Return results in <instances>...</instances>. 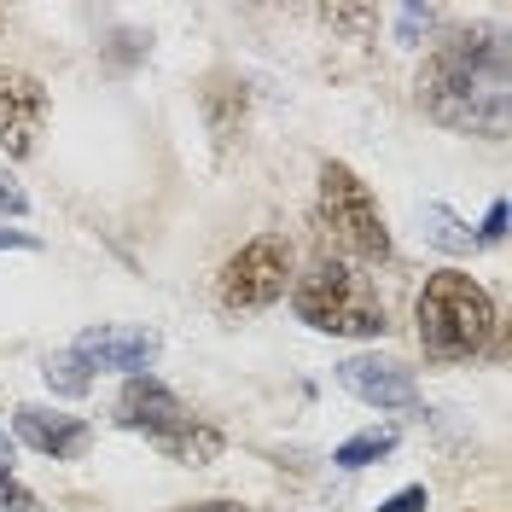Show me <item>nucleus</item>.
Returning <instances> with one entry per match:
<instances>
[{
	"instance_id": "1",
	"label": "nucleus",
	"mask_w": 512,
	"mask_h": 512,
	"mask_svg": "<svg viewBox=\"0 0 512 512\" xmlns=\"http://www.w3.org/2000/svg\"><path fill=\"white\" fill-rule=\"evenodd\" d=\"M419 105L443 128L501 140L512 123V64L501 30H460L437 41L419 70Z\"/></svg>"
},
{
	"instance_id": "2",
	"label": "nucleus",
	"mask_w": 512,
	"mask_h": 512,
	"mask_svg": "<svg viewBox=\"0 0 512 512\" xmlns=\"http://www.w3.org/2000/svg\"><path fill=\"white\" fill-rule=\"evenodd\" d=\"M419 344L431 361H472L495 338V297L472 274H431L425 291L414 297Z\"/></svg>"
},
{
	"instance_id": "3",
	"label": "nucleus",
	"mask_w": 512,
	"mask_h": 512,
	"mask_svg": "<svg viewBox=\"0 0 512 512\" xmlns=\"http://www.w3.org/2000/svg\"><path fill=\"white\" fill-rule=\"evenodd\" d=\"M291 309L297 320H309L315 332H332V338H379L384 326V303L367 274H355L350 262H315L297 291H291Z\"/></svg>"
},
{
	"instance_id": "4",
	"label": "nucleus",
	"mask_w": 512,
	"mask_h": 512,
	"mask_svg": "<svg viewBox=\"0 0 512 512\" xmlns=\"http://www.w3.org/2000/svg\"><path fill=\"white\" fill-rule=\"evenodd\" d=\"M320 233L338 245V251L361 256V262H384L390 256V227H384L379 204L367 181L355 175L350 163H320V210H315Z\"/></svg>"
},
{
	"instance_id": "5",
	"label": "nucleus",
	"mask_w": 512,
	"mask_h": 512,
	"mask_svg": "<svg viewBox=\"0 0 512 512\" xmlns=\"http://www.w3.org/2000/svg\"><path fill=\"white\" fill-rule=\"evenodd\" d=\"M286 280H291V245L280 233H262V239L227 256L216 297H222V309H268V303L286 297Z\"/></svg>"
},
{
	"instance_id": "6",
	"label": "nucleus",
	"mask_w": 512,
	"mask_h": 512,
	"mask_svg": "<svg viewBox=\"0 0 512 512\" xmlns=\"http://www.w3.org/2000/svg\"><path fill=\"white\" fill-rule=\"evenodd\" d=\"M338 384L350 390L355 402L379 408V414H414L419 408L414 373L402 361H390V355H350V361H338Z\"/></svg>"
},
{
	"instance_id": "7",
	"label": "nucleus",
	"mask_w": 512,
	"mask_h": 512,
	"mask_svg": "<svg viewBox=\"0 0 512 512\" xmlns=\"http://www.w3.org/2000/svg\"><path fill=\"white\" fill-rule=\"evenodd\" d=\"M70 355L88 373H128V379H140L158 361V332H146V326H88L70 344Z\"/></svg>"
},
{
	"instance_id": "8",
	"label": "nucleus",
	"mask_w": 512,
	"mask_h": 512,
	"mask_svg": "<svg viewBox=\"0 0 512 512\" xmlns=\"http://www.w3.org/2000/svg\"><path fill=\"white\" fill-rule=\"evenodd\" d=\"M41 117H47V88L24 70H0V152L6 158H30Z\"/></svg>"
},
{
	"instance_id": "9",
	"label": "nucleus",
	"mask_w": 512,
	"mask_h": 512,
	"mask_svg": "<svg viewBox=\"0 0 512 512\" xmlns=\"http://www.w3.org/2000/svg\"><path fill=\"white\" fill-rule=\"evenodd\" d=\"M192 419V408L169 390V384H158L152 373H140V379L123 384V396H117V425H128V431H146L152 443L158 437H169V431H181Z\"/></svg>"
},
{
	"instance_id": "10",
	"label": "nucleus",
	"mask_w": 512,
	"mask_h": 512,
	"mask_svg": "<svg viewBox=\"0 0 512 512\" xmlns=\"http://www.w3.org/2000/svg\"><path fill=\"white\" fill-rule=\"evenodd\" d=\"M18 437L35 448V454H53V460H82L88 443H94V425L76 414H47V408H18L12 414Z\"/></svg>"
},
{
	"instance_id": "11",
	"label": "nucleus",
	"mask_w": 512,
	"mask_h": 512,
	"mask_svg": "<svg viewBox=\"0 0 512 512\" xmlns=\"http://www.w3.org/2000/svg\"><path fill=\"white\" fill-rule=\"evenodd\" d=\"M204 111H210V128H216V146H233V134L245 128V88L227 82V76H210Z\"/></svg>"
},
{
	"instance_id": "12",
	"label": "nucleus",
	"mask_w": 512,
	"mask_h": 512,
	"mask_svg": "<svg viewBox=\"0 0 512 512\" xmlns=\"http://www.w3.org/2000/svg\"><path fill=\"white\" fill-rule=\"evenodd\" d=\"M158 448L169 454V460H181V466H204V460H216V454H222V431H216V425H198V419H187L181 431L158 437Z\"/></svg>"
},
{
	"instance_id": "13",
	"label": "nucleus",
	"mask_w": 512,
	"mask_h": 512,
	"mask_svg": "<svg viewBox=\"0 0 512 512\" xmlns=\"http://www.w3.org/2000/svg\"><path fill=\"white\" fill-rule=\"evenodd\" d=\"M390 448H396V431H390V425H373V431H355L350 443H338L332 466H338V472H361V466L384 460Z\"/></svg>"
},
{
	"instance_id": "14",
	"label": "nucleus",
	"mask_w": 512,
	"mask_h": 512,
	"mask_svg": "<svg viewBox=\"0 0 512 512\" xmlns=\"http://www.w3.org/2000/svg\"><path fill=\"white\" fill-rule=\"evenodd\" d=\"M41 379H47V390H53V396H82V390L94 384V373H88V367H82L70 350H59V355H47Z\"/></svg>"
},
{
	"instance_id": "15",
	"label": "nucleus",
	"mask_w": 512,
	"mask_h": 512,
	"mask_svg": "<svg viewBox=\"0 0 512 512\" xmlns=\"http://www.w3.org/2000/svg\"><path fill=\"white\" fill-rule=\"evenodd\" d=\"M425 233H431L443 251H478V233H466V227L454 222L443 204H431V210H425Z\"/></svg>"
},
{
	"instance_id": "16",
	"label": "nucleus",
	"mask_w": 512,
	"mask_h": 512,
	"mask_svg": "<svg viewBox=\"0 0 512 512\" xmlns=\"http://www.w3.org/2000/svg\"><path fill=\"white\" fill-rule=\"evenodd\" d=\"M320 24H326V30L367 35V30H379V12H373V6H320Z\"/></svg>"
},
{
	"instance_id": "17",
	"label": "nucleus",
	"mask_w": 512,
	"mask_h": 512,
	"mask_svg": "<svg viewBox=\"0 0 512 512\" xmlns=\"http://www.w3.org/2000/svg\"><path fill=\"white\" fill-rule=\"evenodd\" d=\"M437 30V6H402L396 12V41H408V47H419V35H431Z\"/></svg>"
},
{
	"instance_id": "18",
	"label": "nucleus",
	"mask_w": 512,
	"mask_h": 512,
	"mask_svg": "<svg viewBox=\"0 0 512 512\" xmlns=\"http://www.w3.org/2000/svg\"><path fill=\"white\" fill-rule=\"evenodd\" d=\"M35 507H41L35 489H24L12 472H0V512H35Z\"/></svg>"
},
{
	"instance_id": "19",
	"label": "nucleus",
	"mask_w": 512,
	"mask_h": 512,
	"mask_svg": "<svg viewBox=\"0 0 512 512\" xmlns=\"http://www.w3.org/2000/svg\"><path fill=\"white\" fill-rule=\"evenodd\" d=\"M379 512H425V483H408V489H396Z\"/></svg>"
},
{
	"instance_id": "20",
	"label": "nucleus",
	"mask_w": 512,
	"mask_h": 512,
	"mask_svg": "<svg viewBox=\"0 0 512 512\" xmlns=\"http://www.w3.org/2000/svg\"><path fill=\"white\" fill-rule=\"evenodd\" d=\"M501 233H507V204H489V216H483L478 245H501Z\"/></svg>"
},
{
	"instance_id": "21",
	"label": "nucleus",
	"mask_w": 512,
	"mask_h": 512,
	"mask_svg": "<svg viewBox=\"0 0 512 512\" xmlns=\"http://www.w3.org/2000/svg\"><path fill=\"white\" fill-rule=\"evenodd\" d=\"M0 210H12V216H24V210H30V198L18 192V181H6V175H0Z\"/></svg>"
},
{
	"instance_id": "22",
	"label": "nucleus",
	"mask_w": 512,
	"mask_h": 512,
	"mask_svg": "<svg viewBox=\"0 0 512 512\" xmlns=\"http://www.w3.org/2000/svg\"><path fill=\"white\" fill-rule=\"evenodd\" d=\"M0 251H35V239L18 233V227H0Z\"/></svg>"
},
{
	"instance_id": "23",
	"label": "nucleus",
	"mask_w": 512,
	"mask_h": 512,
	"mask_svg": "<svg viewBox=\"0 0 512 512\" xmlns=\"http://www.w3.org/2000/svg\"><path fill=\"white\" fill-rule=\"evenodd\" d=\"M187 512H245L239 501H198V507H187Z\"/></svg>"
},
{
	"instance_id": "24",
	"label": "nucleus",
	"mask_w": 512,
	"mask_h": 512,
	"mask_svg": "<svg viewBox=\"0 0 512 512\" xmlns=\"http://www.w3.org/2000/svg\"><path fill=\"white\" fill-rule=\"evenodd\" d=\"M0 472H12V443H6V431H0Z\"/></svg>"
}]
</instances>
